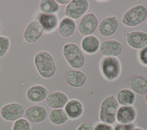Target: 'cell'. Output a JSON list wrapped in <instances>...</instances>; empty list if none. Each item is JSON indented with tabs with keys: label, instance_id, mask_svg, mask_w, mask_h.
<instances>
[{
	"label": "cell",
	"instance_id": "obj_1",
	"mask_svg": "<svg viewBox=\"0 0 147 130\" xmlns=\"http://www.w3.org/2000/svg\"><path fill=\"white\" fill-rule=\"evenodd\" d=\"M34 65L39 75L44 78H50L56 73V66L52 56L48 52H37L33 58Z\"/></svg>",
	"mask_w": 147,
	"mask_h": 130
},
{
	"label": "cell",
	"instance_id": "obj_2",
	"mask_svg": "<svg viewBox=\"0 0 147 130\" xmlns=\"http://www.w3.org/2000/svg\"><path fill=\"white\" fill-rule=\"evenodd\" d=\"M119 104L116 97L110 95L105 97L100 103L99 118L100 121L105 124H112L116 120L117 112Z\"/></svg>",
	"mask_w": 147,
	"mask_h": 130
},
{
	"label": "cell",
	"instance_id": "obj_3",
	"mask_svg": "<svg viewBox=\"0 0 147 130\" xmlns=\"http://www.w3.org/2000/svg\"><path fill=\"white\" fill-rule=\"evenodd\" d=\"M64 58L72 68L78 69L82 68L85 64V57L78 45L69 42L64 45L62 49Z\"/></svg>",
	"mask_w": 147,
	"mask_h": 130
},
{
	"label": "cell",
	"instance_id": "obj_4",
	"mask_svg": "<svg viewBox=\"0 0 147 130\" xmlns=\"http://www.w3.org/2000/svg\"><path fill=\"white\" fill-rule=\"evenodd\" d=\"M99 68L103 77L109 81L117 80L121 73V64L118 58L105 57L99 63Z\"/></svg>",
	"mask_w": 147,
	"mask_h": 130
},
{
	"label": "cell",
	"instance_id": "obj_5",
	"mask_svg": "<svg viewBox=\"0 0 147 130\" xmlns=\"http://www.w3.org/2000/svg\"><path fill=\"white\" fill-rule=\"evenodd\" d=\"M147 18V8L142 5H137L126 10L122 15V23L127 27H135Z\"/></svg>",
	"mask_w": 147,
	"mask_h": 130
},
{
	"label": "cell",
	"instance_id": "obj_6",
	"mask_svg": "<svg viewBox=\"0 0 147 130\" xmlns=\"http://www.w3.org/2000/svg\"><path fill=\"white\" fill-rule=\"evenodd\" d=\"M89 7L87 0H72L65 6L64 14L69 18L77 19L83 16Z\"/></svg>",
	"mask_w": 147,
	"mask_h": 130
},
{
	"label": "cell",
	"instance_id": "obj_7",
	"mask_svg": "<svg viewBox=\"0 0 147 130\" xmlns=\"http://www.w3.org/2000/svg\"><path fill=\"white\" fill-rule=\"evenodd\" d=\"M24 114L22 105L17 103H10L3 105L0 109L1 117L10 121H15L21 119Z\"/></svg>",
	"mask_w": 147,
	"mask_h": 130
},
{
	"label": "cell",
	"instance_id": "obj_8",
	"mask_svg": "<svg viewBox=\"0 0 147 130\" xmlns=\"http://www.w3.org/2000/svg\"><path fill=\"white\" fill-rule=\"evenodd\" d=\"M98 26V20L93 13L84 15L80 19L78 25L79 33L83 36L92 35Z\"/></svg>",
	"mask_w": 147,
	"mask_h": 130
},
{
	"label": "cell",
	"instance_id": "obj_9",
	"mask_svg": "<svg viewBox=\"0 0 147 130\" xmlns=\"http://www.w3.org/2000/svg\"><path fill=\"white\" fill-rule=\"evenodd\" d=\"M44 33L43 29L39 22L35 19L30 21L26 26L23 32L24 41L29 44L37 42Z\"/></svg>",
	"mask_w": 147,
	"mask_h": 130
},
{
	"label": "cell",
	"instance_id": "obj_10",
	"mask_svg": "<svg viewBox=\"0 0 147 130\" xmlns=\"http://www.w3.org/2000/svg\"><path fill=\"white\" fill-rule=\"evenodd\" d=\"M118 21L115 16H108L103 18L98 26V33L103 37L113 35L118 28Z\"/></svg>",
	"mask_w": 147,
	"mask_h": 130
},
{
	"label": "cell",
	"instance_id": "obj_11",
	"mask_svg": "<svg viewBox=\"0 0 147 130\" xmlns=\"http://www.w3.org/2000/svg\"><path fill=\"white\" fill-rule=\"evenodd\" d=\"M41 25L44 33L49 34L57 29L59 20L56 14H44L40 13L37 15V19Z\"/></svg>",
	"mask_w": 147,
	"mask_h": 130
},
{
	"label": "cell",
	"instance_id": "obj_12",
	"mask_svg": "<svg viewBox=\"0 0 147 130\" xmlns=\"http://www.w3.org/2000/svg\"><path fill=\"white\" fill-rule=\"evenodd\" d=\"M128 45L133 49L141 50L147 46V33L142 31H132L126 35Z\"/></svg>",
	"mask_w": 147,
	"mask_h": 130
},
{
	"label": "cell",
	"instance_id": "obj_13",
	"mask_svg": "<svg viewBox=\"0 0 147 130\" xmlns=\"http://www.w3.org/2000/svg\"><path fill=\"white\" fill-rule=\"evenodd\" d=\"M99 52L104 57H116L122 50L121 43L116 40H108L100 44Z\"/></svg>",
	"mask_w": 147,
	"mask_h": 130
},
{
	"label": "cell",
	"instance_id": "obj_14",
	"mask_svg": "<svg viewBox=\"0 0 147 130\" xmlns=\"http://www.w3.org/2000/svg\"><path fill=\"white\" fill-rule=\"evenodd\" d=\"M47 116V109L41 105H32L24 112V117L29 122L37 123L45 120Z\"/></svg>",
	"mask_w": 147,
	"mask_h": 130
},
{
	"label": "cell",
	"instance_id": "obj_15",
	"mask_svg": "<svg viewBox=\"0 0 147 130\" xmlns=\"http://www.w3.org/2000/svg\"><path fill=\"white\" fill-rule=\"evenodd\" d=\"M87 79V76L84 72L76 69L69 70L64 75L65 83L74 88H80L83 86Z\"/></svg>",
	"mask_w": 147,
	"mask_h": 130
},
{
	"label": "cell",
	"instance_id": "obj_16",
	"mask_svg": "<svg viewBox=\"0 0 147 130\" xmlns=\"http://www.w3.org/2000/svg\"><path fill=\"white\" fill-rule=\"evenodd\" d=\"M48 95V89L42 85L37 84L29 87L26 92L27 99L32 103H40L44 101Z\"/></svg>",
	"mask_w": 147,
	"mask_h": 130
},
{
	"label": "cell",
	"instance_id": "obj_17",
	"mask_svg": "<svg viewBox=\"0 0 147 130\" xmlns=\"http://www.w3.org/2000/svg\"><path fill=\"white\" fill-rule=\"evenodd\" d=\"M136 116L137 112L134 107L121 106L117 111L116 120L119 124H131L136 120Z\"/></svg>",
	"mask_w": 147,
	"mask_h": 130
},
{
	"label": "cell",
	"instance_id": "obj_18",
	"mask_svg": "<svg viewBox=\"0 0 147 130\" xmlns=\"http://www.w3.org/2000/svg\"><path fill=\"white\" fill-rule=\"evenodd\" d=\"M68 101L65 93L61 91H55L49 93L46 98L47 105L52 109L63 108Z\"/></svg>",
	"mask_w": 147,
	"mask_h": 130
},
{
	"label": "cell",
	"instance_id": "obj_19",
	"mask_svg": "<svg viewBox=\"0 0 147 130\" xmlns=\"http://www.w3.org/2000/svg\"><path fill=\"white\" fill-rule=\"evenodd\" d=\"M68 118L72 120H76L80 118L83 113L84 108L82 103L78 99H72L67 102L64 107Z\"/></svg>",
	"mask_w": 147,
	"mask_h": 130
},
{
	"label": "cell",
	"instance_id": "obj_20",
	"mask_svg": "<svg viewBox=\"0 0 147 130\" xmlns=\"http://www.w3.org/2000/svg\"><path fill=\"white\" fill-rule=\"evenodd\" d=\"M75 21L68 17H63L60 21L57 27V31L59 35L63 37H69L72 36L76 30Z\"/></svg>",
	"mask_w": 147,
	"mask_h": 130
},
{
	"label": "cell",
	"instance_id": "obj_21",
	"mask_svg": "<svg viewBox=\"0 0 147 130\" xmlns=\"http://www.w3.org/2000/svg\"><path fill=\"white\" fill-rule=\"evenodd\" d=\"M100 44L99 39L93 35L84 37L80 42L82 50L88 54L96 53L99 49Z\"/></svg>",
	"mask_w": 147,
	"mask_h": 130
},
{
	"label": "cell",
	"instance_id": "obj_22",
	"mask_svg": "<svg viewBox=\"0 0 147 130\" xmlns=\"http://www.w3.org/2000/svg\"><path fill=\"white\" fill-rule=\"evenodd\" d=\"M128 85L134 93L140 95L147 92V80L140 76H136L128 81Z\"/></svg>",
	"mask_w": 147,
	"mask_h": 130
},
{
	"label": "cell",
	"instance_id": "obj_23",
	"mask_svg": "<svg viewBox=\"0 0 147 130\" xmlns=\"http://www.w3.org/2000/svg\"><path fill=\"white\" fill-rule=\"evenodd\" d=\"M116 99L119 105L121 106H130L134 104L136 100V95L131 90L123 88L117 92Z\"/></svg>",
	"mask_w": 147,
	"mask_h": 130
},
{
	"label": "cell",
	"instance_id": "obj_24",
	"mask_svg": "<svg viewBox=\"0 0 147 130\" xmlns=\"http://www.w3.org/2000/svg\"><path fill=\"white\" fill-rule=\"evenodd\" d=\"M49 120L51 123L56 125L65 124L68 120V117L63 108L52 109L49 113Z\"/></svg>",
	"mask_w": 147,
	"mask_h": 130
},
{
	"label": "cell",
	"instance_id": "obj_25",
	"mask_svg": "<svg viewBox=\"0 0 147 130\" xmlns=\"http://www.w3.org/2000/svg\"><path fill=\"white\" fill-rule=\"evenodd\" d=\"M38 8L41 13L56 14L59 11L60 6L55 0H42L39 2Z\"/></svg>",
	"mask_w": 147,
	"mask_h": 130
},
{
	"label": "cell",
	"instance_id": "obj_26",
	"mask_svg": "<svg viewBox=\"0 0 147 130\" xmlns=\"http://www.w3.org/2000/svg\"><path fill=\"white\" fill-rule=\"evenodd\" d=\"M10 46V39L5 36H0V58L3 57L8 52Z\"/></svg>",
	"mask_w": 147,
	"mask_h": 130
},
{
	"label": "cell",
	"instance_id": "obj_27",
	"mask_svg": "<svg viewBox=\"0 0 147 130\" xmlns=\"http://www.w3.org/2000/svg\"><path fill=\"white\" fill-rule=\"evenodd\" d=\"M12 130H31L30 124L25 118H21L14 122Z\"/></svg>",
	"mask_w": 147,
	"mask_h": 130
},
{
	"label": "cell",
	"instance_id": "obj_28",
	"mask_svg": "<svg viewBox=\"0 0 147 130\" xmlns=\"http://www.w3.org/2000/svg\"><path fill=\"white\" fill-rule=\"evenodd\" d=\"M138 58L140 62L142 65L147 66V46L140 50L138 52Z\"/></svg>",
	"mask_w": 147,
	"mask_h": 130
},
{
	"label": "cell",
	"instance_id": "obj_29",
	"mask_svg": "<svg viewBox=\"0 0 147 130\" xmlns=\"http://www.w3.org/2000/svg\"><path fill=\"white\" fill-rule=\"evenodd\" d=\"M93 124L89 121H84L81 123L76 130H94Z\"/></svg>",
	"mask_w": 147,
	"mask_h": 130
},
{
	"label": "cell",
	"instance_id": "obj_30",
	"mask_svg": "<svg viewBox=\"0 0 147 130\" xmlns=\"http://www.w3.org/2000/svg\"><path fill=\"white\" fill-rule=\"evenodd\" d=\"M134 127L133 124H117L115 125L114 130H131Z\"/></svg>",
	"mask_w": 147,
	"mask_h": 130
},
{
	"label": "cell",
	"instance_id": "obj_31",
	"mask_svg": "<svg viewBox=\"0 0 147 130\" xmlns=\"http://www.w3.org/2000/svg\"><path fill=\"white\" fill-rule=\"evenodd\" d=\"M94 130H114V128L110 124L99 123L94 127Z\"/></svg>",
	"mask_w": 147,
	"mask_h": 130
},
{
	"label": "cell",
	"instance_id": "obj_32",
	"mask_svg": "<svg viewBox=\"0 0 147 130\" xmlns=\"http://www.w3.org/2000/svg\"><path fill=\"white\" fill-rule=\"evenodd\" d=\"M56 1L59 5H64V4H68L71 1H69V0H57Z\"/></svg>",
	"mask_w": 147,
	"mask_h": 130
},
{
	"label": "cell",
	"instance_id": "obj_33",
	"mask_svg": "<svg viewBox=\"0 0 147 130\" xmlns=\"http://www.w3.org/2000/svg\"><path fill=\"white\" fill-rule=\"evenodd\" d=\"M144 102H145V103L147 105V92L146 93V94H145V96H144Z\"/></svg>",
	"mask_w": 147,
	"mask_h": 130
},
{
	"label": "cell",
	"instance_id": "obj_34",
	"mask_svg": "<svg viewBox=\"0 0 147 130\" xmlns=\"http://www.w3.org/2000/svg\"><path fill=\"white\" fill-rule=\"evenodd\" d=\"M131 130H144V129L140 127H134Z\"/></svg>",
	"mask_w": 147,
	"mask_h": 130
},
{
	"label": "cell",
	"instance_id": "obj_35",
	"mask_svg": "<svg viewBox=\"0 0 147 130\" xmlns=\"http://www.w3.org/2000/svg\"><path fill=\"white\" fill-rule=\"evenodd\" d=\"M1 29H2V25H1V22H0V32L1 31Z\"/></svg>",
	"mask_w": 147,
	"mask_h": 130
},
{
	"label": "cell",
	"instance_id": "obj_36",
	"mask_svg": "<svg viewBox=\"0 0 147 130\" xmlns=\"http://www.w3.org/2000/svg\"><path fill=\"white\" fill-rule=\"evenodd\" d=\"M145 130H147V128H146V129H145Z\"/></svg>",
	"mask_w": 147,
	"mask_h": 130
},
{
	"label": "cell",
	"instance_id": "obj_37",
	"mask_svg": "<svg viewBox=\"0 0 147 130\" xmlns=\"http://www.w3.org/2000/svg\"><path fill=\"white\" fill-rule=\"evenodd\" d=\"M0 68H1V65H0Z\"/></svg>",
	"mask_w": 147,
	"mask_h": 130
},
{
	"label": "cell",
	"instance_id": "obj_38",
	"mask_svg": "<svg viewBox=\"0 0 147 130\" xmlns=\"http://www.w3.org/2000/svg\"><path fill=\"white\" fill-rule=\"evenodd\" d=\"M146 23H147V22H146Z\"/></svg>",
	"mask_w": 147,
	"mask_h": 130
}]
</instances>
